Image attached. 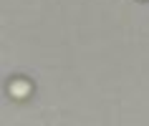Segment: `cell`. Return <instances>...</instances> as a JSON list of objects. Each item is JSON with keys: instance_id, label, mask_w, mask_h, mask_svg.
Returning a JSON list of instances; mask_svg holds the SVG:
<instances>
[{"instance_id": "6da1fadb", "label": "cell", "mask_w": 149, "mask_h": 126, "mask_svg": "<svg viewBox=\"0 0 149 126\" xmlns=\"http://www.w3.org/2000/svg\"><path fill=\"white\" fill-rule=\"evenodd\" d=\"M31 91V86H28V81H15L13 86H10V93H15V96H25Z\"/></svg>"}]
</instances>
